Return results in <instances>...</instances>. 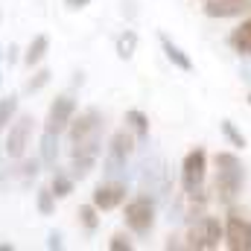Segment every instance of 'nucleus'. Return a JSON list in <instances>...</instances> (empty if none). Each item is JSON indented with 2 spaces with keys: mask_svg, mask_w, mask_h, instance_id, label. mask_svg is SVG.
<instances>
[{
  "mask_svg": "<svg viewBox=\"0 0 251 251\" xmlns=\"http://www.w3.org/2000/svg\"><path fill=\"white\" fill-rule=\"evenodd\" d=\"M67 155H70V176L76 181L88 178L102 155V140H105V114L100 108H85L73 117V123L67 126Z\"/></svg>",
  "mask_w": 251,
  "mask_h": 251,
  "instance_id": "nucleus-1",
  "label": "nucleus"
},
{
  "mask_svg": "<svg viewBox=\"0 0 251 251\" xmlns=\"http://www.w3.org/2000/svg\"><path fill=\"white\" fill-rule=\"evenodd\" d=\"M246 187V167L234 152H216L213 155V193L216 201L231 207Z\"/></svg>",
  "mask_w": 251,
  "mask_h": 251,
  "instance_id": "nucleus-2",
  "label": "nucleus"
},
{
  "mask_svg": "<svg viewBox=\"0 0 251 251\" xmlns=\"http://www.w3.org/2000/svg\"><path fill=\"white\" fill-rule=\"evenodd\" d=\"M137 137L134 131L123 126L111 134V140L105 143V158H102V178H126V170L137 152Z\"/></svg>",
  "mask_w": 251,
  "mask_h": 251,
  "instance_id": "nucleus-3",
  "label": "nucleus"
},
{
  "mask_svg": "<svg viewBox=\"0 0 251 251\" xmlns=\"http://www.w3.org/2000/svg\"><path fill=\"white\" fill-rule=\"evenodd\" d=\"M187 249L196 251H213L219 249V243H225V222L219 216H210V213H199L187 219Z\"/></svg>",
  "mask_w": 251,
  "mask_h": 251,
  "instance_id": "nucleus-4",
  "label": "nucleus"
},
{
  "mask_svg": "<svg viewBox=\"0 0 251 251\" xmlns=\"http://www.w3.org/2000/svg\"><path fill=\"white\" fill-rule=\"evenodd\" d=\"M155 216H158V201L146 193H137L126 201V210H123V219H126V228L137 237H146L152 234L155 228Z\"/></svg>",
  "mask_w": 251,
  "mask_h": 251,
  "instance_id": "nucleus-5",
  "label": "nucleus"
},
{
  "mask_svg": "<svg viewBox=\"0 0 251 251\" xmlns=\"http://www.w3.org/2000/svg\"><path fill=\"white\" fill-rule=\"evenodd\" d=\"M32 128H35V117L32 114H15V120L6 128V140H3V155L9 161L26 158V149L32 143Z\"/></svg>",
  "mask_w": 251,
  "mask_h": 251,
  "instance_id": "nucleus-6",
  "label": "nucleus"
},
{
  "mask_svg": "<svg viewBox=\"0 0 251 251\" xmlns=\"http://www.w3.org/2000/svg\"><path fill=\"white\" fill-rule=\"evenodd\" d=\"M140 193L152 196L155 201L170 193V170L161 155H152L140 164Z\"/></svg>",
  "mask_w": 251,
  "mask_h": 251,
  "instance_id": "nucleus-7",
  "label": "nucleus"
},
{
  "mask_svg": "<svg viewBox=\"0 0 251 251\" xmlns=\"http://www.w3.org/2000/svg\"><path fill=\"white\" fill-rule=\"evenodd\" d=\"M204 181H207V152L201 146H196L181 161V190H184V196L204 193Z\"/></svg>",
  "mask_w": 251,
  "mask_h": 251,
  "instance_id": "nucleus-8",
  "label": "nucleus"
},
{
  "mask_svg": "<svg viewBox=\"0 0 251 251\" xmlns=\"http://www.w3.org/2000/svg\"><path fill=\"white\" fill-rule=\"evenodd\" d=\"M126 193H128V181L126 178H102L91 193V201L97 204L100 213L102 210H114V207L126 204Z\"/></svg>",
  "mask_w": 251,
  "mask_h": 251,
  "instance_id": "nucleus-9",
  "label": "nucleus"
},
{
  "mask_svg": "<svg viewBox=\"0 0 251 251\" xmlns=\"http://www.w3.org/2000/svg\"><path fill=\"white\" fill-rule=\"evenodd\" d=\"M76 111H79V105H76V100H73L70 94L56 97V100L50 102V108H47L44 128H47V131H56V134H64V131H67V126L73 123Z\"/></svg>",
  "mask_w": 251,
  "mask_h": 251,
  "instance_id": "nucleus-10",
  "label": "nucleus"
},
{
  "mask_svg": "<svg viewBox=\"0 0 251 251\" xmlns=\"http://www.w3.org/2000/svg\"><path fill=\"white\" fill-rule=\"evenodd\" d=\"M225 246L231 251H251V219L231 213L225 219Z\"/></svg>",
  "mask_w": 251,
  "mask_h": 251,
  "instance_id": "nucleus-11",
  "label": "nucleus"
},
{
  "mask_svg": "<svg viewBox=\"0 0 251 251\" xmlns=\"http://www.w3.org/2000/svg\"><path fill=\"white\" fill-rule=\"evenodd\" d=\"M204 15L207 18H243L251 15V0H204Z\"/></svg>",
  "mask_w": 251,
  "mask_h": 251,
  "instance_id": "nucleus-12",
  "label": "nucleus"
},
{
  "mask_svg": "<svg viewBox=\"0 0 251 251\" xmlns=\"http://www.w3.org/2000/svg\"><path fill=\"white\" fill-rule=\"evenodd\" d=\"M158 41H161V50H164V56H167V62L173 64L176 70H181V73H193V59H190L187 53L167 35V32H158Z\"/></svg>",
  "mask_w": 251,
  "mask_h": 251,
  "instance_id": "nucleus-13",
  "label": "nucleus"
},
{
  "mask_svg": "<svg viewBox=\"0 0 251 251\" xmlns=\"http://www.w3.org/2000/svg\"><path fill=\"white\" fill-rule=\"evenodd\" d=\"M38 149H41V167H47V170H53L56 164H59V155H62V134H56V131H41V143H38Z\"/></svg>",
  "mask_w": 251,
  "mask_h": 251,
  "instance_id": "nucleus-14",
  "label": "nucleus"
},
{
  "mask_svg": "<svg viewBox=\"0 0 251 251\" xmlns=\"http://www.w3.org/2000/svg\"><path fill=\"white\" fill-rule=\"evenodd\" d=\"M228 47H231L240 59H251V15L228 35Z\"/></svg>",
  "mask_w": 251,
  "mask_h": 251,
  "instance_id": "nucleus-15",
  "label": "nucleus"
},
{
  "mask_svg": "<svg viewBox=\"0 0 251 251\" xmlns=\"http://www.w3.org/2000/svg\"><path fill=\"white\" fill-rule=\"evenodd\" d=\"M47 53H50V38L44 32H38V35H32V41L24 50V64L26 67H38V64L47 59Z\"/></svg>",
  "mask_w": 251,
  "mask_h": 251,
  "instance_id": "nucleus-16",
  "label": "nucleus"
},
{
  "mask_svg": "<svg viewBox=\"0 0 251 251\" xmlns=\"http://www.w3.org/2000/svg\"><path fill=\"white\" fill-rule=\"evenodd\" d=\"M76 187V178L70 176V170H62L59 164L53 167V178H50V190H53V196L56 199H67L70 193Z\"/></svg>",
  "mask_w": 251,
  "mask_h": 251,
  "instance_id": "nucleus-17",
  "label": "nucleus"
},
{
  "mask_svg": "<svg viewBox=\"0 0 251 251\" xmlns=\"http://www.w3.org/2000/svg\"><path fill=\"white\" fill-rule=\"evenodd\" d=\"M126 126L134 131L137 143H146V140H149V117H146L140 108H128V111H126Z\"/></svg>",
  "mask_w": 251,
  "mask_h": 251,
  "instance_id": "nucleus-18",
  "label": "nucleus"
},
{
  "mask_svg": "<svg viewBox=\"0 0 251 251\" xmlns=\"http://www.w3.org/2000/svg\"><path fill=\"white\" fill-rule=\"evenodd\" d=\"M114 50H117V59H134V50H137V32L134 29H123L120 35H117V41H114Z\"/></svg>",
  "mask_w": 251,
  "mask_h": 251,
  "instance_id": "nucleus-19",
  "label": "nucleus"
},
{
  "mask_svg": "<svg viewBox=\"0 0 251 251\" xmlns=\"http://www.w3.org/2000/svg\"><path fill=\"white\" fill-rule=\"evenodd\" d=\"M15 114H18V94L0 97V134L9 128V123L15 120Z\"/></svg>",
  "mask_w": 251,
  "mask_h": 251,
  "instance_id": "nucleus-20",
  "label": "nucleus"
},
{
  "mask_svg": "<svg viewBox=\"0 0 251 251\" xmlns=\"http://www.w3.org/2000/svg\"><path fill=\"white\" fill-rule=\"evenodd\" d=\"M219 128H222V134H225V140L234 146V149H246L249 146V140H246V134L234 126V120H222L219 123Z\"/></svg>",
  "mask_w": 251,
  "mask_h": 251,
  "instance_id": "nucleus-21",
  "label": "nucleus"
},
{
  "mask_svg": "<svg viewBox=\"0 0 251 251\" xmlns=\"http://www.w3.org/2000/svg\"><path fill=\"white\" fill-rule=\"evenodd\" d=\"M79 222H82V228H85L88 234H94V231L100 228V210H97V204H94V201L79 207Z\"/></svg>",
  "mask_w": 251,
  "mask_h": 251,
  "instance_id": "nucleus-22",
  "label": "nucleus"
},
{
  "mask_svg": "<svg viewBox=\"0 0 251 251\" xmlns=\"http://www.w3.org/2000/svg\"><path fill=\"white\" fill-rule=\"evenodd\" d=\"M35 207H38L41 216H53V210H56V196H53V190L38 187V193H35Z\"/></svg>",
  "mask_w": 251,
  "mask_h": 251,
  "instance_id": "nucleus-23",
  "label": "nucleus"
},
{
  "mask_svg": "<svg viewBox=\"0 0 251 251\" xmlns=\"http://www.w3.org/2000/svg\"><path fill=\"white\" fill-rule=\"evenodd\" d=\"M50 76H53L50 67H38V70L32 73V79L26 82V94H38L44 85H50Z\"/></svg>",
  "mask_w": 251,
  "mask_h": 251,
  "instance_id": "nucleus-24",
  "label": "nucleus"
},
{
  "mask_svg": "<svg viewBox=\"0 0 251 251\" xmlns=\"http://www.w3.org/2000/svg\"><path fill=\"white\" fill-rule=\"evenodd\" d=\"M108 249H111V251H131V249H134V243H131V237H128V234L117 231V234L108 240Z\"/></svg>",
  "mask_w": 251,
  "mask_h": 251,
  "instance_id": "nucleus-25",
  "label": "nucleus"
},
{
  "mask_svg": "<svg viewBox=\"0 0 251 251\" xmlns=\"http://www.w3.org/2000/svg\"><path fill=\"white\" fill-rule=\"evenodd\" d=\"M64 6H67L70 12H79V9H85V6H91V0H64Z\"/></svg>",
  "mask_w": 251,
  "mask_h": 251,
  "instance_id": "nucleus-26",
  "label": "nucleus"
},
{
  "mask_svg": "<svg viewBox=\"0 0 251 251\" xmlns=\"http://www.w3.org/2000/svg\"><path fill=\"white\" fill-rule=\"evenodd\" d=\"M47 249H62V234H50V240H47Z\"/></svg>",
  "mask_w": 251,
  "mask_h": 251,
  "instance_id": "nucleus-27",
  "label": "nucleus"
},
{
  "mask_svg": "<svg viewBox=\"0 0 251 251\" xmlns=\"http://www.w3.org/2000/svg\"><path fill=\"white\" fill-rule=\"evenodd\" d=\"M6 59H9V64L18 59V44H9V50H6Z\"/></svg>",
  "mask_w": 251,
  "mask_h": 251,
  "instance_id": "nucleus-28",
  "label": "nucleus"
},
{
  "mask_svg": "<svg viewBox=\"0 0 251 251\" xmlns=\"http://www.w3.org/2000/svg\"><path fill=\"white\" fill-rule=\"evenodd\" d=\"M12 249H15L12 243H0V251H12Z\"/></svg>",
  "mask_w": 251,
  "mask_h": 251,
  "instance_id": "nucleus-29",
  "label": "nucleus"
},
{
  "mask_svg": "<svg viewBox=\"0 0 251 251\" xmlns=\"http://www.w3.org/2000/svg\"><path fill=\"white\" fill-rule=\"evenodd\" d=\"M3 59H6V53H3V44H0V62H3Z\"/></svg>",
  "mask_w": 251,
  "mask_h": 251,
  "instance_id": "nucleus-30",
  "label": "nucleus"
},
{
  "mask_svg": "<svg viewBox=\"0 0 251 251\" xmlns=\"http://www.w3.org/2000/svg\"><path fill=\"white\" fill-rule=\"evenodd\" d=\"M0 158H3V146H0Z\"/></svg>",
  "mask_w": 251,
  "mask_h": 251,
  "instance_id": "nucleus-31",
  "label": "nucleus"
},
{
  "mask_svg": "<svg viewBox=\"0 0 251 251\" xmlns=\"http://www.w3.org/2000/svg\"><path fill=\"white\" fill-rule=\"evenodd\" d=\"M0 85H3V76H0Z\"/></svg>",
  "mask_w": 251,
  "mask_h": 251,
  "instance_id": "nucleus-32",
  "label": "nucleus"
},
{
  "mask_svg": "<svg viewBox=\"0 0 251 251\" xmlns=\"http://www.w3.org/2000/svg\"><path fill=\"white\" fill-rule=\"evenodd\" d=\"M0 18H3V12H0Z\"/></svg>",
  "mask_w": 251,
  "mask_h": 251,
  "instance_id": "nucleus-33",
  "label": "nucleus"
},
{
  "mask_svg": "<svg viewBox=\"0 0 251 251\" xmlns=\"http://www.w3.org/2000/svg\"><path fill=\"white\" fill-rule=\"evenodd\" d=\"M249 102H251V100H249Z\"/></svg>",
  "mask_w": 251,
  "mask_h": 251,
  "instance_id": "nucleus-34",
  "label": "nucleus"
}]
</instances>
